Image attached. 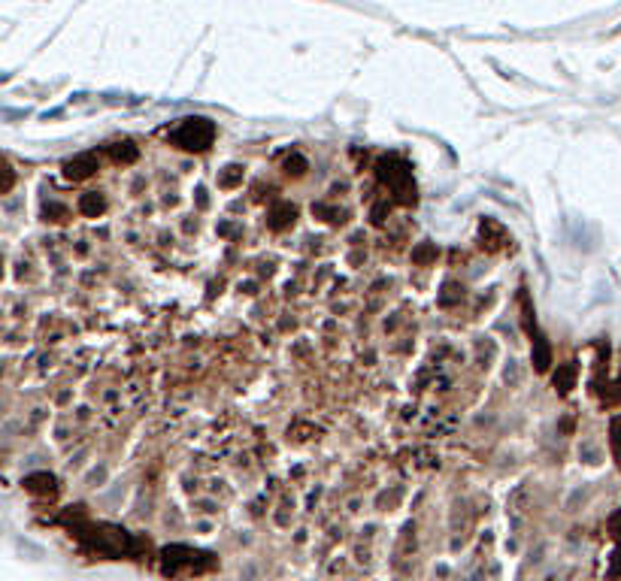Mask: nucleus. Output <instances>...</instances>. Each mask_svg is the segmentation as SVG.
<instances>
[{
    "mask_svg": "<svg viewBox=\"0 0 621 581\" xmlns=\"http://www.w3.org/2000/svg\"><path fill=\"white\" fill-rule=\"evenodd\" d=\"M303 170H306V161H303V157L297 155V152L285 157V173H288V176H300Z\"/></svg>",
    "mask_w": 621,
    "mask_h": 581,
    "instance_id": "nucleus-11",
    "label": "nucleus"
},
{
    "mask_svg": "<svg viewBox=\"0 0 621 581\" xmlns=\"http://www.w3.org/2000/svg\"><path fill=\"white\" fill-rule=\"evenodd\" d=\"M94 170H97V155L94 152L76 155V157H70V161L64 164V176H67L70 182H82V179L94 176Z\"/></svg>",
    "mask_w": 621,
    "mask_h": 581,
    "instance_id": "nucleus-4",
    "label": "nucleus"
},
{
    "mask_svg": "<svg viewBox=\"0 0 621 581\" xmlns=\"http://www.w3.org/2000/svg\"><path fill=\"white\" fill-rule=\"evenodd\" d=\"M167 139L176 148H185V152H206L215 139V124L210 119H182L176 128L167 130Z\"/></svg>",
    "mask_w": 621,
    "mask_h": 581,
    "instance_id": "nucleus-2",
    "label": "nucleus"
},
{
    "mask_svg": "<svg viewBox=\"0 0 621 581\" xmlns=\"http://www.w3.org/2000/svg\"><path fill=\"white\" fill-rule=\"evenodd\" d=\"M412 257H416L418 263H425V261H430V257H436V248H434V245H421V248H418V252L412 254Z\"/></svg>",
    "mask_w": 621,
    "mask_h": 581,
    "instance_id": "nucleus-12",
    "label": "nucleus"
},
{
    "mask_svg": "<svg viewBox=\"0 0 621 581\" xmlns=\"http://www.w3.org/2000/svg\"><path fill=\"white\" fill-rule=\"evenodd\" d=\"M24 491H31V494H55V476H49V472H34V476L24 478Z\"/></svg>",
    "mask_w": 621,
    "mask_h": 581,
    "instance_id": "nucleus-6",
    "label": "nucleus"
},
{
    "mask_svg": "<svg viewBox=\"0 0 621 581\" xmlns=\"http://www.w3.org/2000/svg\"><path fill=\"white\" fill-rule=\"evenodd\" d=\"M103 197L97 194V191H88V194H82L79 197V212H85V215H91V218H94V215H101L103 212Z\"/></svg>",
    "mask_w": 621,
    "mask_h": 581,
    "instance_id": "nucleus-8",
    "label": "nucleus"
},
{
    "mask_svg": "<svg viewBox=\"0 0 621 581\" xmlns=\"http://www.w3.org/2000/svg\"><path fill=\"white\" fill-rule=\"evenodd\" d=\"M237 182H243V167H225V173H219L221 188H234Z\"/></svg>",
    "mask_w": 621,
    "mask_h": 581,
    "instance_id": "nucleus-10",
    "label": "nucleus"
},
{
    "mask_svg": "<svg viewBox=\"0 0 621 581\" xmlns=\"http://www.w3.org/2000/svg\"><path fill=\"white\" fill-rule=\"evenodd\" d=\"M573 379H576V367H573V363H567L564 370L554 372V385H558L564 394L570 391V388H573Z\"/></svg>",
    "mask_w": 621,
    "mask_h": 581,
    "instance_id": "nucleus-9",
    "label": "nucleus"
},
{
    "mask_svg": "<svg viewBox=\"0 0 621 581\" xmlns=\"http://www.w3.org/2000/svg\"><path fill=\"white\" fill-rule=\"evenodd\" d=\"M12 182H15V176H12V170L6 167V170H3V194H6V191H10V188H12Z\"/></svg>",
    "mask_w": 621,
    "mask_h": 581,
    "instance_id": "nucleus-13",
    "label": "nucleus"
},
{
    "mask_svg": "<svg viewBox=\"0 0 621 581\" xmlns=\"http://www.w3.org/2000/svg\"><path fill=\"white\" fill-rule=\"evenodd\" d=\"M212 569H215V557L206 551H197V548L170 545L161 551V572L167 578H192Z\"/></svg>",
    "mask_w": 621,
    "mask_h": 581,
    "instance_id": "nucleus-1",
    "label": "nucleus"
},
{
    "mask_svg": "<svg viewBox=\"0 0 621 581\" xmlns=\"http://www.w3.org/2000/svg\"><path fill=\"white\" fill-rule=\"evenodd\" d=\"M294 218H297V209L291 203H276V206H270V212H267V224L273 230H285L288 224H294Z\"/></svg>",
    "mask_w": 621,
    "mask_h": 581,
    "instance_id": "nucleus-5",
    "label": "nucleus"
},
{
    "mask_svg": "<svg viewBox=\"0 0 621 581\" xmlns=\"http://www.w3.org/2000/svg\"><path fill=\"white\" fill-rule=\"evenodd\" d=\"M110 155H112V161H119V164H134L137 157H139V148L134 146V143H115V146H110Z\"/></svg>",
    "mask_w": 621,
    "mask_h": 581,
    "instance_id": "nucleus-7",
    "label": "nucleus"
},
{
    "mask_svg": "<svg viewBox=\"0 0 621 581\" xmlns=\"http://www.w3.org/2000/svg\"><path fill=\"white\" fill-rule=\"evenodd\" d=\"M379 179L391 188L394 200L416 203V182H412V170L400 161V157H394V155L382 157V161H379Z\"/></svg>",
    "mask_w": 621,
    "mask_h": 581,
    "instance_id": "nucleus-3",
    "label": "nucleus"
}]
</instances>
